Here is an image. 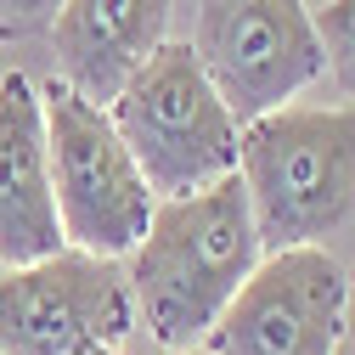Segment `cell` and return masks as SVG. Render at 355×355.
Listing matches in <instances>:
<instances>
[{
    "mask_svg": "<svg viewBox=\"0 0 355 355\" xmlns=\"http://www.w3.org/2000/svg\"><path fill=\"white\" fill-rule=\"evenodd\" d=\"M192 51L243 124L299 102L327 73L304 0H198Z\"/></svg>",
    "mask_w": 355,
    "mask_h": 355,
    "instance_id": "8992f818",
    "label": "cell"
},
{
    "mask_svg": "<svg viewBox=\"0 0 355 355\" xmlns=\"http://www.w3.org/2000/svg\"><path fill=\"white\" fill-rule=\"evenodd\" d=\"M164 355H209L203 344H192V349H164Z\"/></svg>",
    "mask_w": 355,
    "mask_h": 355,
    "instance_id": "4fadbf2b",
    "label": "cell"
},
{
    "mask_svg": "<svg viewBox=\"0 0 355 355\" xmlns=\"http://www.w3.org/2000/svg\"><path fill=\"white\" fill-rule=\"evenodd\" d=\"M107 113L158 198L203 192L226 175H237L243 119L214 91L192 40H164L124 79V91L107 102Z\"/></svg>",
    "mask_w": 355,
    "mask_h": 355,
    "instance_id": "3957f363",
    "label": "cell"
},
{
    "mask_svg": "<svg viewBox=\"0 0 355 355\" xmlns=\"http://www.w3.org/2000/svg\"><path fill=\"white\" fill-rule=\"evenodd\" d=\"M265 243L248 209L243 175H226L203 192L158 198L141 243L124 254V277L136 293V322L158 349H192L214 316L248 282Z\"/></svg>",
    "mask_w": 355,
    "mask_h": 355,
    "instance_id": "6da1fadb",
    "label": "cell"
},
{
    "mask_svg": "<svg viewBox=\"0 0 355 355\" xmlns=\"http://www.w3.org/2000/svg\"><path fill=\"white\" fill-rule=\"evenodd\" d=\"M68 248L51 187V141L40 85L12 68L0 79V265H34Z\"/></svg>",
    "mask_w": 355,
    "mask_h": 355,
    "instance_id": "ba28073f",
    "label": "cell"
},
{
    "mask_svg": "<svg viewBox=\"0 0 355 355\" xmlns=\"http://www.w3.org/2000/svg\"><path fill=\"white\" fill-rule=\"evenodd\" d=\"M349 271L327 243L265 248L248 282L203 333L209 355H333Z\"/></svg>",
    "mask_w": 355,
    "mask_h": 355,
    "instance_id": "52a82bcc",
    "label": "cell"
},
{
    "mask_svg": "<svg viewBox=\"0 0 355 355\" xmlns=\"http://www.w3.org/2000/svg\"><path fill=\"white\" fill-rule=\"evenodd\" d=\"M169 12L175 0H62L46 28L57 79L107 107L169 40Z\"/></svg>",
    "mask_w": 355,
    "mask_h": 355,
    "instance_id": "9c48e42d",
    "label": "cell"
},
{
    "mask_svg": "<svg viewBox=\"0 0 355 355\" xmlns=\"http://www.w3.org/2000/svg\"><path fill=\"white\" fill-rule=\"evenodd\" d=\"M333 355H355V271H349V293H344V327H338V349Z\"/></svg>",
    "mask_w": 355,
    "mask_h": 355,
    "instance_id": "7c38bea8",
    "label": "cell"
},
{
    "mask_svg": "<svg viewBox=\"0 0 355 355\" xmlns=\"http://www.w3.org/2000/svg\"><path fill=\"white\" fill-rule=\"evenodd\" d=\"M62 0H0V40H34L46 34Z\"/></svg>",
    "mask_w": 355,
    "mask_h": 355,
    "instance_id": "8fae6325",
    "label": "cell"
},
{
    "mask_svg": "<svg viewBox=\"0 0 355 355\" xmlns=\"http://www.w3.org/2000/svg\"><path fill=\"white\" fill-rule=\"evenodd\" d=\"M237 175L265 248L327 243L355 220V102L271 107L243 124Z\"/></svg>",
    "mask_w": 355,
    "mask_h": 355,
    "instance_id": "7a4b0ae2",
    "label": "cell"
},
{
    "mask_svg": "<svg viewBox=\"0 0 355 355\" xmlns=\"http://www.w3.org/2000/svg\"><path fill=\"white\" fill-rule=\"evenodd\" d=\"M136 327L124 259L57 248L0 271V355H113Z\"/></svg>",
    "mask_w": 355,
    "mask_h": 355,
    "instance_id": "5b68a950",
    "label": "cell"
},
{
    "mask_svg": "<svg viewBox=\"0 0 355 355\" xmlns=\"http://www.w3.org/2000/svg\"><path fill=\"white\" fill-rule=\"evenodd\" d=\"M316 40H322V62L344 102H355V0H327L316 12Z\"/></svg>",
    "mask_w": 355,
    "mask_h": 355,
    "instance_id": "30bf717a",
    "label": "cell"
},
{
    "mask_svg": "<svg viewBox=\"0 0 355 355\" xmlns=\"http://www.w3.org/2000/svg\"><path fill=\"white\" fill-rule=\"evenodd\" d=\"M40 102H46V141H51V187H57L62 243L85 248V254L124 259L141 243L158 192L147 187L136 153L124 147L119 124L102 102L79 96L57 73L40 85Z\"/></svg>",
    "mask_w": 355,
    "mask_h": 355,
    "instance_id": "277c9868",
    "label": "cell"
},
{
    "mask_svg": "<svg viewBox=\"0 0 355 355\" xmlns=\"http://www.w3.org/2000/svg\"><path fill=\"white\" fill-rule=\"evenodd\" d=\"M113 355H130V349H113Z\"/></svg>",
    "mask_w": 355,
    "mask_h": 355,
    "instance_id": "5bb4252c",
    "label": "cell"
}]
</instances>
